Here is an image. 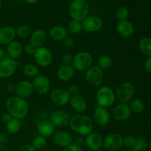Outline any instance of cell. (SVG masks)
I'll return each mask as SVG.
<instances>
[{
	"mask_svg": "<svg viewBox=\"0 0 151 151\" xmlns=\"http://www.w3.org/2000/svg\"><path fill=\"white\" fill-rule=\"evenodd\" d=\"M6 109L13 118L22 119L26 117L29 111V104L25 99L18 96H12L7 100Z\"/></svg>",
	"mask_w": 151,
	"mask_h": 151,
	"instance_id": "1",
	"label": "cell"
},
{
	"mask_svg": "<svg viewBox=\"0 0 151 151\" xmlns=\"http://www.w3.org/2000/svg\"><path fill=\"white\" fill-rule=\"evenodd\" d=\"M71 129L81 136H87L93 132V119L84 114H76L71 116L69 124Z\"/></svg>",
	"mask_w": 151,
	"mask_h": 151,
	"instance_id": "2",
	"label": "cell"
},
{
	"mask_svg": "<svg viewBox=\"0 0 151 151\" xmlns=\"http://www.w3.org/2000/svg\"><path fill=\"white\" fill-rule=\"evenodd\" d=\"M68 12L72 19L82 22L88 16L89 4L86 0H73L69 4Z\"/></svg>",
	"mask_w": 151,
	"mask_h": 151,
	"instance_id": "3",
	"label": "cell"
},
{
	"mask_svg": "<svg viewBox=\"0 0 151 151\" xmlns=\"http://www.w3.org/2000/svg\"><path fill=\"white\" fill-rule=\"evenodd\" d=\"M95 97L98 106L106 109L113 106L116 100L115 91L107 86L99 87L96 92Z\"/></svg>",
	"mask_w": 151,
	"mask_h": 151,
	"instance_id": "4",
	"label": "cell"
},
{
	"mask_svg": "<svg viewBox=\"0 0 151 151\" xmlns=\"http://www.w3.org/2000/svg\"><path fill=\"white\" fill-rule=\"evenodd\" d=\"M135 88L134 86L128 81H124L119 84L115 91L116 99L122 103H128L134 98Z\"/></svg>",
	"mask_w": 151,
	"mask_h": 151,
	"instance_id": "5",
	"label": "cell"
},
{
	"mask_svg": "<svg viewBox=\"0 0 151 151\" xmlns=\"http://www.w3.org/2000/svg\"><path fill=\"white\" fill-rule=\"evenodd\" d=\"M86 82L92 87H100L104 81V72L97 65L90 66L85 72Z\"/></svg>",
	"mask_w": 151,
	"mask_h": 151,
	"instance_id": "6",
	"label": "cell"
},
{
	"mask_svg": "<svg viewBox=\"0 0 151 151\" xmlns=\"http://www.w3.org/2000/svg\"><path fill=\"white\" fill-rule=\"evenodd\" d=\"M92 65L93 57L88 52H79L73 56L72 66L75 70L78 72H86Z\"/></svg>",
	"mask_w": 151,
	"mask_h": 151,
	"instance_id": "7",
	"label": "cell"
},
{
	"mask_svg": "<svg viewBox=\"0 0 151 151\" xmlns=\"http://www.w3.org/2000/svg\"><path fill=\"white\" fill-rule=\"evenodd\" d=\"M33 57L36 64L43 68H47L50 66L53 61L52 52L50 49L44 46L35 50Z\"/></svg>",
	"mask_w": 151,
	"mask_h": 151,
	"instance_id": "8",
	"label": "cell"
},
{
	"mask_svg": "<svg viewBox=\"0 0 151 151\" xmlns=\"http://www.w3.org/2000/svg\"><path fill=\"white\" fill-rule=\"evenodd\" d=\"M71 116H72L66 111L55 110L50 114L49 119L55 128H61L69 125Z\"/></svg>",
	"mask_w": 151,
	"mask_h": 151,
	"instance_id": "9",
	"label": "cell"
},
{
	"mask_svg": "<svg viewBox=\"0 0 151 151\" xmlns=\"http://www.w3.org/2000/svg\"><path fill=\"white\" fill-rule=\"evenodd\" d=\"M103 147L108 151H117L123 147V137L119 134L113 133L103 139Z\"/></svg>",
	"mask_w": 151,
	"mask_h": 151,
	"instance_id": "10",
	"label": "cell"
},
{
	"mask_svg": "<svg viewBox=\"0 0 151 151\" xmlns=\"http://www.w3.org/2000/svg\"><path fill=\"white\" fill-rule=\"evenodd\" d=\"M32 84L34 92L39 95H44L47 94L51 86L49 78L43 74H39L35 78H34Z\"/></svg>",
	"mask_w": 151,
	"mask_h": 151,
	"instance_id": "11",
	"label": "cell"
},
{
	"mask_svg": "<svg viewBox=\"0 0 151 151\" xmlns=\"http://www.w3.org/2000/svg\"><path fill=\"white\" fill-rule=\"evenodd\" d=\"M17 69V63L13 59L4 57L0 60V78H9L13 76Z\"/></svg>",
	"mask_w": 151,
	"mask_h": 151,
	"instance_id": "12",
	"label": "cell"
},
{
	"mask_svg": "<svg viewBox=\"0 0 151 151\" xmlns=\"http://www.w3.org/2000/svg\"><path fill=\"white\" fill-rule=\"evenodd\" d=\"M82 27L84 31L90 33L97 32L103 27V22L97 16H88L82 21Z\"/></svg>",
	"mask_w": 151,
	"mask_h": 151,
	"instance_id": "13",
	"label": "cell"
},
{
	"mask_svg": "<svg viewBox=\"0 0 151 151\" xmlns=\"http://www.w3.org/2000/svg\"><path fill=\"white\" fill-rule=\"evenodd\" d=\"M71 95L67 91L63 88H57L52 90L50 94L52 102L56 106H64L69 103Z\"/></svg>",
	"mask_w": 151,
	"mask_h": 151,
	"instance_id": "14",
	"label": "cell"
},
{
	"mask_svg": "<svg viewBox=\"0 0 151 151\" xmlns=\"http://www.w3.org/2000/svg\"><path fill=\"white\" fill-rule=\"evenodd\" d=\"M131 111L128 103H119L112 110V116L118 122H124L131 117Z\"/></svg>",
	"mask_w": 151,
	"mask_h": 151,
	"instance_id": "15",
	"label": "cell"
},
{
	"mask_svg": "<svg viewBox=\"0 0 151 151\" xmlns=\"http://www.w3.org/2000/svg\"><path fill=\"white\" fill-rule=\"evenodd\" d=\"M93 120L99 126H106L110 122V113L106 108L97 106L93 112Z\"/></svg>",
	"mask_w": 151,
	"mask_h": 151,
	"instance_id": "16",
	"label": "cell"
},
{
	"mask_svg": "<svg viewBox=\"0 0 151 151\" xmlns=\"http://www.w3.org/2000/svg\"><path fill=\"white\" fill-rule=\"evenodd\" d=\"M34 92L32 82L27 80H22L19 81L15 85L14 93L16 96L22 98L26 99L30 97Z\"/></svg>",
	"mask_w": 151,
	"mask_h": 151,
	"instance_id": "17",
	"label": "cell"
},
{
	"mask_svg": "<svg viewBox=\"0 0 151 151\" xmlns=\"http://www.w3.org/2000/svg\"><path fill=\"white\" fill-rule=\"evenodd\" d=\"M103 139L101 136L96 132H91L86 136L85 145L88 150L91 151H97L103 147Z\"/></svg>",
	"mask_w": 151,
	"mask_h": 151,
	"instance_id": "18",
	"label": "cell"
},
{
	"mask_svg": "<svg viewBox=\"0 0 151 151\" xmlns=\"http://www.w3.org/2000/svg\"><path fill=\"white\" fill-rule=\"evenodd\" d=\"M53 140L56 145L63 148L73 143L72 136L66 131H58L55 133L53 135Z\"/></svg>",
	"mask_w": 151,
	"mask_h": 151,
	"instance_id": "19",
	"label": "cell"
},
{
	"mask_svg": "<svg viewBox=\"0 0 151 151\" xmlns=\"http://www.w3.org/2000/svg\"><path fill=\"white\" fill-rule=\"evenodd\" d=\"M117 33L123 38H130L134 33V26L130 21L127 20L119 21L116 26Z\"/></svg>",
	"mask_w": 151,
	"mask_h": 151,
	"instance_id": "20",
	"label": "cell"
},
{
	"mask_svg": "<svg viewBox=\"0 0 151 151\" xmlns=\"http://www.w3.org/2000/svg\"><path fill=\"white\" fill-rule=\"evenodd\" d=\"M69 103L71 108L77 114H83L87 109L86 100L83 96L80 95V94L71 96Z\"/></svg>",
	"mask_w": 151,
	"mask_h": 151,
	"instance_id": "21",
	"label": "cell"
},
{
	"mask_svg": "<svg viewBox=\"0 0 151 151\" xmlns=\"http://www.w3.org/2000/svg\"><path fill=\"white\" fill-rule=\"evenodd\" d=\"M47 35L45 31L42 29H37L31 33L29 36V43L35 48L44 47L47 41Z\"/></svg>",
	"mask_w": 151,
	"mask_h": 151,
	"instance_id": "22",
	"label": "cell"
},
{
	"mask_svg": "<svg viewBox=\"0 0 151 151\" xmlns=\"http://www.w3.org/2000/svg\"><path fill=\"white\" fill-rule=\"evenodd\" d=\"M16 37L15 28L10 26L0 27V45H7Z\"/></svg>",
	"mask_w": 151,
	"mask_h": 151,
	"instance_id": "23",
	"label": "cell"
},
{
	"mask_svg": "<svg viewBox=\"0 0 151 151\" xmlns=\"http://www.w3.org/2000/svg\"><path fill=\"white\" fill-rule=\"evenodd\" d=\"M55 126L52 125L50 119L41 120L37 124V129L39 134L45 138H49L54 135Z\"/></svg>",
	"mask_w": 151,
	"mask_h": 151,
	"instance_id": "24",
	"label": "cell"
},
{
	"mask_svg": "<svg viewBox=\"0 0 151 151\" xmlns=\"http://www.w3.org/2000/svg\"><path fill=\"white\" fill-rule=\"evenodd\" d=\"M7 57L16 60L22 57L24 52V47L17 41H13L10 44H7Z\"/></svg>",
	"mask_w": 151,
	"mask_h": 151,
	"instance_id": "25",
	"label": "cell"
},
{
	"mask_svg": "<svg viewBox=\"0 0 151 151\" xmlns=\"http://www.w3.org/2000/svg\"><path fill=\"white\" fill-rule=\"evenodd\" d=\"M75 70L72 65H61L57 71V77L59 81L67 82L71 81L75 75Z\"/></svg>",
	"mask_w": 151,
	"mask_h": 151,
	"instance_id": "26",
	"label": "cell"
},
{
	"mask_svg": "<svg viewBox=\"0 0 151 151\" xmlns=\"http://www.w3.org/2000/svg\"><path fill=\"white\" fill-rule=\"evenodd\" d=\"M67 29L61 25H55L52 27L50 30V36L54 41H63L68 36Z\"/></svg>",
	"mask_w": 151,
	"mask_h": 151,
	"instance_id": "27",
	"label": "cell"
},
{
	"mask_svg": "<svg viewBox=\"0 0 151 151\" xmlns=\"http://www.w3.org/2000/svg\"><path fill=\"white\" fill-rule=\"evenodd\" d=\"M128 106H129L131 113H134L135 114H142L145 110L144 102L139 98H133L129 102Z\"/></svg>",
	"mask_w": 151,
	"mask_h": 151,
	"instance_id": "28",
	"label": "cell"
},
{
	"mask_svg": "<svg viewBox=\"0 0 151 151\" xmlns=\"http://www.w3.org/2000/svg\"><path fill=\"white\" fill-rule=\"evenodd\" d=\"M22 124L21 119L13 118L6 124V130L10 134H16L21 131Z\"/></svg>",
	"mask_w": 151,
	"mask_h": 151,
	"instance_id": "29",
	"label": "cell"
},
{
	"mask_svg": "<svg viewBox=\"0 0 151 151\" xmlns=\"http://www.w3.org/2000/svg\"><path fill=\"white\" fill-rule=\"evenodd\" d=\"M139 48L144 55L147 57L151 56V38L145 37L142 38L139 44Z\"/></svg>",
	"mask_w": 151,
	"mask_h": 151,
	"instance_id": "30",
	"label": "cell"
},
{
	"mask_svg": "<svg viewBox=\"0 0 151 151\" xmlns=\"http://www.w3.org/2000/svg\"><path fill=\"white\" fill-rule=\"evenodd\" d=\"M23 73L27 78H34L39 75V69L38 66L32 63H27L23 67Z\"/></svg>",
	"mask_w": 151,
	"mask_h": 151,
	"instance_id": "31",
	"label": "cell"
},
{
	"mask_svg": "<svg viewBox=\"0 0 151 151\" xmlns=\"http://www.w3.org/2000/svg\"><path fill=\"white\" fill-rule=\"evenodd\" d=\"M66 29H67L68 32L72 35H78L83 29L82 22L78 20H75V19H72L68 23Z\"/></svg>",
	"mask_w": 151,
	"mask_h": 151,
	"instance_id": "32",
	"label": "cell"
},
{
	"mask_svg": "<svg viewBox=\"0 0 151 151\" xmlns=\"http://www.w3.org/2000/svg\"><path fill=\"white\" fill-rule=\"evenodd\" d=\"M97 65L103 70L109 69L113 65V60H112L111 57H110L109 55H103L98 58Z\"/></svg>",
	"mask_w": 151,
	"mask_h": 151,
	"instance_id": "33",
	"label": "cell"
},
{
	"mask_svg": "<svg viewBox=\"0 0 151 151\" xmlns=\"http://www.w3.org/2000/svg\"><path fill=\"white\" fill-rule=\"evenodd\" d=\"M16 30V35L19 38L22 39H25L30 36L31 29L26 24H20L15 29Z\"/></svg>",
	"mask_w": 151,
	"mask_h": 151,
	"instance_id": "34",
	"label": "cell"
},
{
	"mask_svg": "<svg viewBox=\"0 0 151 151\" xmlns=\"http://www.w3.org/2000/svg\"><path fill=\"white\" fill-rule=\"evenodd\" d=\"M31 145L34 147L35 150H41L45 148L47 145V138L39 135L38 137H35L32 139Z\"/></svg>",
	"mask_w": 151,
	"mask_h": 151,
	"instance_id": "35",
	"label": "cell"
},
{
	"mask_svg": "<svg viewBox=\"0 0 151 151\" xmlns=\"http://www.w3.org/2000/svg\"><path fill=\"white\" fill-rule=\"evenodd\" d=\"M115 16L119 21L127 20L129 16V11L125 6H119L115 11Z\"/></svg>",
	"mask_w": 151,
	"mask_h": 151,
	"instance_id": "36",
	"label": "cell"
},
{
	"mask_svg": "<svg viewBox=\"0 0 151 151\" xmlns=\"http://www.w3.org/2000/svg\"><path fill=\"white\" fill-rule=\"evenodd\" d=\"M147 147V139L144 137L136 138V144L134 148L137 151H145Z\"/></svg>",
	"mask_w": 151,
	"mask_h": 151,
	"instance_id": "37",
	"label": "cell"
},
{
	"mask_svg": "<svg viewBox=\"0 0 151 151\" xmlns=\"http://www.w3.org/2000/svg\"><path fill=\"white\" fill-rule=\"evenodd\" d=\"M136 138L132 136H128L123 138V147L127 148L128 150L134 148L135 147Z\"/></svg>",
	"mask_w": 151,
	"mask_h": 151,
	"instance_id": "38",
	"label": "cell"
},
{
	"mask_svg": "<svg viewBox=\"0 0 151 151\" xmlns=\"http://www.w3.org/2000/svg\"><path fill=\"white\" fill-rule=\"evenodd\" d=\"M63 41V45L66 49H72L75 45V41L72 37L67 36Z\"/></svg>",
	"mask_w": 151,
	"mask_h": 151,
	"instance_id": "39",
	"label": "cell"
},
{
	"mask_svg": "<svg viewBox=\"0 0 151 151\" xmlns=\"http://www.w3.org/2000/svg\"><path fill=\"white\" fill-rule=\"evenodd\" d=\"M67 91H69V93L70 94L71 96L76 95V94H78V93H79L80 87L78 84L72 83L69 86V87H68L67 88Z\"/></svg>",
	"mask_w": 151,
	"mask_h": 151,
	"instance_id": "40",
	"label": "cell"
},
{
	"mask_svg": "<svg viewBox=\"0 0 151 151\" xmlns=\"http://www.w3.org/2000/svg\"><path fill=\"white\" fill-rule=\"evenodd\" d=\"M62 62H63V64L64 65H72V61H73V56L71 54L69 53H66V54L63 55L62 56Z\"/></svg>",
	"mask_w": 151,
	"mask_h": 151,
	"instance_id": "41",
	"label": "cell"
},
{
	"mask_svg": "<svg viewBox=\"0 0 151 151\" xmlns=\"http://www.w3.org/2000/svg\"><path fill=\"white\" fill-rule=\"evenodd\" d=\"M35 50H36V48L34 47L30 43L27 44L26 45L24 46V52L26 54L29 55H33V54L35 52Z\"/></svg>",
	"mask_w": 151,
	"mask_h": 151,
	"instance_id": "42",
	"label": "cell"
},
{
	"mask_svg": "<svg viewBox=\"0 0 151 151\" xmlns=\"http://www.w3.org/2000/svg\"><path fill=\"white\" fill-rule=\"evenodd\" d=\"M63 151H84V150L83 149V147H78V146H77L75 144L72 143V144L70 145L69 146L63 148Z\"/></svg>",
	"mask_w": 151,
	"mask_h": 151,
	"instance_id": "43",
	"label": "cell"
},
{
	"mask_svg": "<svg viewBox=\"0 0 151 151\" xmlns=\"http://www.w3.org/2000/svg\"><path fill=\"white\" fill-rule=\"evenodd\" d=\"M1 121H2L4 123L7 124V122H10V121L13 119V116L10 115V114H9L8 112L7 111V112H4V113L1 115Z\"/></svg>",
	"mask_w": 151,
	"mask_h": 151,
	"instance_id": "44",
	"label": "cell"
},
{
	"mask_svg": "<svg viewBox=\"0 0 151 151\" xmlns=\"http://www.w3.org/2000/svg\"><path fill=\"white\" fill-rule=\"evenodd\" d=\"M17 151H36L31 145H23L18 148Z\"/></svg>",
	"mask_w": 151,
	"mask_h": 151,
	"instance_id": "45",
	"label": "cell"
},
{
	"mask_svg": "<svg viewBox=\"0 0 151 151\" xmlns=\"http://www.w3.org/2000/svg\"><path fill=\"white\" fill-rule=\"evenodd\" d=\"M145 69L146 72L151 73V56L147 57V58L146 59L145 62Z\"/></svg>",
	"mask_w": 151,
	"mask_h": 151,
	"instance_id": "46",
	"label": "cell"
},
{
	"mask_svg": "<svg viewBox=\"0 0 151 151\" xmlns=\"http://www.w3.org/2000/svg\"><path fill=\"white\" fill-rule=\"evenodd\" d=\"M74 144H75L78 147H82L83 146L85 145V139H83V137H78L75 139V142Z\"/></svg>",
	"mask_w": 151,
	"mask_h": 151,
	"instance_id": "47",
	"label": "cell"
},
{
	"mask_svg": "<svg viewBox=\"0 0 151 151\" xmlns=\"http://www.w3.org/2000/svg\"><path fill=\"white\" fill-rule=\"evenodd\" d=\"M7 141V138L4 134H0V145H4Z\"/></svg>",
	"mask_w": 151,
	"mask_h": 151,
	"instance_id": "48",
	"label": "cell"
},
{
	"mask_svg": "<svg viewBox=\"0 0 151 151\" xmlns=\"http://www.w3.org/2000/svg\"><path fill=\"white\" fill-rule=\"evenodd\" d=\"M6 90H7V92L12 93L15 91V86L13 84H8V85L6 86Z\"/></svg>",
	"mask_w": 151,
	"mask_h": 151,
	"instance_id": "49",
	"label": "cell"
},
{
	"mask_svg": "<svg viewBox=\"0 0 151 151\" xmlns=\"http://www.w3.org/2000/svg\"><path fill=\"white\" fill-rule=\"evenodd\" d=\"M27 4H35L36 2H38V0H24Z\"/></svg>",
	"mask_w": 151,
	"mask_h": 151,
	"instance_id": "50",
	"label": "cell"
},
{
	"mask_svg": "<svg viewBox=\"0 0 151 151\" xmlns=\"http://www.w3.org/2000/svg\"><path fill=\"white\" fill-rule=\"evenodd\" d=\"M3 58H4V50H2V49L0 47V60H1V59Z\"/></svg>",
	"mask_w": 151,
	"mask_h": 151,
	"instance_id": "51",
	"label": "cell"
},
{
	"mask_svg": "<svg viewBox=\"0 0 151 151\" xmlns=\"http://www.w3.org/2000/svg\"><path fill=\"white\" fill-rule=\"evenodd\" d=\"M0 151H8V149L5 145H0Z\"/></svg>",
	"mask_w": 151,
	"mask_h": 151,
	"instance_id": "52",
	"label": "cell"
},
{
	"mask_svg": "<svg viewBox=\"0 0 151 151\" xmlns=\"http://www.w3.org/2000/svg\"><path fill=\"white\" fill-rule=\"evenodd\" d=\"M128 151H137V150H136L135 148H131V149H129V150H128Z\"/></svg>",
	"mask_w": 151,
	"mask_h": 151,
	"instance_id": "53",
	"label": "cell"
},
{
	"mask_svg": "<svg viewBox=\"0 0 151 151\" xmlns=\"http://www.w3.org/2000/svg\"><path fill=\"white\" fill-rule=\"evenodd\" d=\"M1 5H2V0H0V8L1 7Z\"/></svg>",
	"mask_w": 151,
	"mask_h": 151,
	"instance_id": "54",
	"label": "cell"
},
{
	"mask_svg": "<svg viewBox=\"0 0 151 151\" xmlns=\"http://www.w3.org/2000/svg\"><path fill=\"white\" fill-rule=\"evenodd\" d=\"M149 147H150V150H151V140H150V144H149Z\"/></svg>",
	"mask_w": 151,
	"mask_h": 151,
	"instance_id": "55",
	"label": "cell"
}]
</instances>
